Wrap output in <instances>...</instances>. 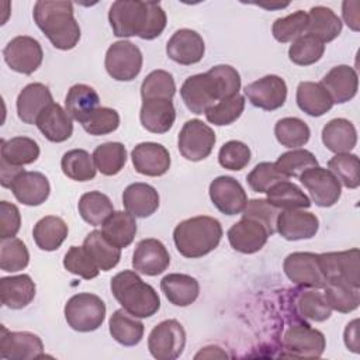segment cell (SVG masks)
<instances>
[{
    "label": "cell",
    "mask_w": 360,
    "mask_h": 360,
    "mask_svg": "<svg viewBox=\"0 0 360 360\" xmlns=\"http://www.w3.org/2000/svg\"><path fill=\"white\" fill-rule=\"evenodd\" d=\"M32 17L38 28L51 44L60 51L73 49L80 39V27L70 1L39 0L34 6Z\"/></svg>",
    "instance_id": "1"
},
{
    "label": "cell",
    "mask_w": 360,
    "mask_h": 360,
    "mask_svg": "<svg viewBox=\"0 0 360 360\" xmlns=\"http://www.w3.org/2000/svg\"><path fill=\"white\" fill-rule=\"evenodd\" d=\"M221 222L212 217L198 215L181 221L173 231V240L179 253L197 259L212 252L221 242Z\"/></svg>",
    "instance_id": "2"
},
{
    "label": "cell",
    "mask_w": 360,
    "mask_h": 360,
    "mask_svg": "<svg viewBox=\"0 0 360 360\" xmlns=\"http://www.w3.org/2000/svg\"><path fill=\"white\" fill-rule=\"evenodd\" d=\"M111 292L118 304L136 318H149L160 308L156 290L132 270L120 271L111 278Z\"/></svg>",
    "instance_id": "3"
},
{
    "label": "cell",
    "mask_w": 360,
    "mask_h": 360,
    "mask_svg": "<svg viewBox=\"0 0 360 360\" xmlns=\"http://www.w3.org/2000/svg\"><path fill=\"white\" fill-rule=\"evenodd\" d=\"M65 319L77 332L98 329L105 318L104 301L91 292H79L70 297L65 305Z\"/></svg>",
    "instance_id": "4"
},
{
    "label": "cell",
    "mask_w": 360,
    "mask_h": 360,
    "mask_svg": "<svg viewBox=\"0 0 360 360\" xmlns=\"http://www.w3.org/2000/svg\"><path fill=\"white\" fill-rule=\"evenodd\" d=\"M149 20V1L117 0L108 11V21L115 37L142 38Z\"/></svg>",
    "instance_id": "5"
},
{
    "label": "cell",
    "mask_w": 360,
    "mask_h": 360,
    "mask_svg": "<svg viewBox=\"0 0 360 360\" xmlns=\"http://www.w3.org/2000/svg\"><path fill=\"white\" fill-rule=\"evenodd\" d=\"M318 262L326 281L346 283L360 288V252L357 248L319 253Z\"/></svg>",
    "instance_id": "6"
},
{
    "label": "cell",
    "mask_w": 360,
    "mask_h": 360,
    "mask_svg": "<svg viewBox=\"0 0 360 360\" xmlns=\"http://www.w3.org/2000/svg\"><path fill=\"white\" fill-rule=\"evenodd\" d=\"M214 129L201 120H188L179 132L177 148L181 156L190 162H200L210 156L215 145Z\"/></svg>",
    "instance_id": "7"
},
{
    "label": "cell",
    "mask_w": 360,
    "mask_h": 360,
    "mask_svg": "<svg viewBox=\"0 0 360 360\" xmlns=\"http://www.w3.org/2000/svg\"><path fill=\"white\" fill-rule=\"evenodd\" d=\"M142 52L129 41H117L105 52L104 66L107 73L118 82L134 80L142 69Z\"/></svg>",
    "instance_id": "8"
},
{
    "label": "cell",
    "mask_w": 360,
    "mask_h": 360,
    "mask_svg": "<svg viewBox=\"0 0 360 360\" xmlns=\"http://www.w3.org/2000/svg\"><path fill=\"white\" fill-rule=\"evenodd\" d=\"M186 346V330L176 319L158 323L149 333L148 349L158 360H174L180 357Z\"/></svg>",
    "instance_id": "9"
},
{
    "label": "cell",
    "mask_w": 360,
    "mask_h": 360,
    "mask_svg": "<svg viewBox=\"0 0 360 360\" xmlns=\"http://www.w3.org/2000/svg\"><path fill=\"white\" fill-rule=\"evenodd\" d=\"M281 346L288 356L321 357L326 342L321 330L311 328L305 322L290 325L281 338Z\"/></svg>",
    "instance_id": "10"
},
{
    "label": "cell",
    "mask_w": 360,
    "mask_h": 360,
    "mask_svg": "<svg viewBox=\"0 0 360 360\" xmlns=\"http://www.w3.org/2000/svg\"><path fill=\"white\" fill-rule=\"evenodd\" d=\"M6 63L14 72L22 75L34 73L42 63L44 52L41 44L28 35H18L13 38L3 49Z\"/></svg>",
    "instance_id": "11"
},
{
    "label": "cell",
    "mask_w": 360,
    "mask_h": 360,
    "mask_svg": "<svg viewBox=\"0 0 360 360\" xmlns=\"http://www.w3.org/2000/svg\"><path fill=\"white\" fill-rule=\"evenodd\" d=\"M298 179L318 207H332L340 198V183L329 169L315 166L305 170Z\"/></svg>",
    "instance_id": "12"
},
{
    "label": "cell",
    "mask_w": 360,
    "mask_h": 360,
    "mask_svg": "<svg viewBox=\"0 0 360 360\" xmlns=\"http://www.w3.org/2000/svg\"><path fill=\"white\" fill-rule=\"evenodd\" d=\"M285 276L297 285L323 288L326 280L319 267L318 255L312 252L290 253L283 263Z\"/></svg>",
    "instance_id": "13"
},
{
    "label": "cell",
    "mask_w": 360,
    "mask_h": 360,
    "mask_svg": "<svg viewBox=\"0 0 360 360\" xmlns=\"http://www.w3.org/2000/svg\"><path fill=\"white\" fill-rule=\"evenodd\" d=\"M180 96L186 107L194 114H205L219 100L218 90L208 72L188 76L180 87Z\"/></svg>",
    "instance_id": "14"
},
{
    "label": "cell",
    "mask_w": 360,
    "mask_h": 360,
    "mask_svg": "<svg viewBox=\"0 0 360 360\" xmlns=\"http://www.w3.org/2000/svg\"><path fill=\"white\" fill-rule=\"evenodd\" d=\"M245 94L255 107L273 111L285 103L287 84L283 77L267 75L249 83L245 87Z\"/></svg>",
    "instance_id": "15"
},
{
    "label": "cell",
    "mask_w": 360,
    "mask_h": 360,
    "mask_svg": "<svg viewBox=\"0 0 360 360\" xmlns=\"http://www.w3.org/2000/svg\"><path fill=\"white\" fill-rule=\"evenodd\" d=\"M0 356L8 360H32L44 357L41 338L31 332H11L1 326Z\"/></svg>",
    "instance_id": "16"
},
{
    "label": "cell",
    "mask_w": 360,
    "mask_h": 360,
    "mask_svg": "<svg viewBox=\"0 0 360 360\" xmlns=\"http://www.w3.org/2000/svg\"><path fill=\"white\" fill-rule=\"evenodd\" d=\"M208 193L212 204L225 215L240 214L248 204L246 191L242 184L231 176H219L214 179Z\"/></svg>",
    "instance_id": "17"
},
{
    "label": "cell",
    "mask_w": 360,
    "mask_h": 360,
    "mask_svg": "<svg viewBox=\"0 0 360 360\" xmlns=\"http://www.w3.org/2000/svg\"><path fill=\"white\" fill-rule=\"evenodd\" d=\"M170 264V255L166 246L155 239H142L132 255L134 270L145 276H158Z\"/></svg>",
    "instance_id": "18"
},
{
    "label": "cell",
    "mask_w": 360,
    "mask_h": 360,
    "mask_svg": "<svg viewBox=\"0 0 360 360\" xmlns=\"http://www.w3.org/2000/svg\"><path fill=\"white\" fill-rule=\"evenodd\" d=\"M205 52L202 37L190 28L177 30L166 44L167 56L180 65L198 63Z\"/></svg>",
    "instance_id": "19"
},
{
    "label": "cell",
    "mask_w": 360,
    "mask_h": 360,
    "mask_svg": "<svg viewBox=\"0 0 360 360\" xmlns=\"http://www.w3.org/2000/svg\"><path fill=\"white\" fill-rule=\"evenodd\" d=\"M319 229V219L315 214L297 210H283L278 214L276 232H278L287 240L311 239Z\"/></svg>",
    "instance_id": "20"
},
{
    "label": "cell",
    "mask_w": 360,
    "mask_h": 360,
    "mask_svg": "<svg viewBox=\"0 0 360 360\" xmlns=\"http://www.w3.org/2000/svg\"><path fill=\"white\" fill-rule=\"evenodd\" d=\"M131 159L135 170L143 176H163L170 169L169 150L158 142H141L132 152Z\"/></svg>",
    "instance_id": "21"
},
{
    "label": "cell",
    "mask_w": 360,
    "mask_h": 360,
    "mask_svg": "<svg viewBox=\"0 0 360 360\" xmlns=\"http://www.w3.org/2000/svg\"><path fill=\"white\" fill-rule=\"evenodd\" d=\"M269 233L266 228L249 218H242L228 229L229 245L240 253L252 255L259 252L267 242Z\"/></svg>",
    "instance_id": "22"
},
{
    "label": "cell",
    "mask_w": 360,
    "mask_h": 360,
    "mask_svg": "<svg viewBox=\"0 0 360 360\" xmlns=\"http://www.w3.org/2000/svg\"><path fill=\"white\" fill-rule=\"evenodd\" d=\"M18 202L37 207L45 202L51 193V186L45 174L39 172H21L10 186Z\"/></svg>",
    "instance_id": "23"
},
{
    "label": "cell",
    "mask_w": 360,
    "mask_h": 360,
    "mask_svg": "<svg viewBox=\"0 0 360 360\" xmlns=\"http://www.w3.org/2000/svg\"><path fill=\"white\" fill-rule=\"evenodd\" d=\"M139 120L142 127L152 134L167 132L176 120L173 101L169 98L142 100Z\"/></svg>",
    "instance_id": "24"
},
{
    "label": "cell",
    "mask_w": 360,
    "mask_h": 360,
    "mask_svg": "<svg viewBox=\"0 0 360 360\" xmlns=\"http://www.w3.org/2000/svg\"><path fill=\"white\" fill-rule=\"evenodd\" d=\"M53 103L52 93L42 83L27 84L17 97V115L24 124H35L38 115Z\"/></svg>",
    "instance_id": "25"
},
{
    "label": "cell",
    "mask_w": 360,
    "mask_h": 360,
    "mask_svg": "<svg viewBox=\"0 0 360 360\" xmlns=\"http://www.w3.org/2000/svg\"><path fill=\"white\" fill-rule=\"evenodd\" d=\"M322 86L329 93L333 104H343L350 101L359 87L356 70L349 65H338L332 68L322 79Z\"/></svg>",
    "instance_id": "26"
},
{
    "label": "cell",
    "mask_w": 360,
    "mask_h": 360,
    "mask_svg": "<svg viewBox=\"0 0 360 360\" xmlns=\"http://www.w3.org/2000/svg\"><path fill=\"white\" fill-rule=\"evenodd\" d=\"M35 125L51 142H65L72 136V117L58 103L49 104L37 118Z\"/></svg>",
    "instance_id": "27"
},
{
    "label": "cell",
    "mask_w": 360,
    "mask_h": 360,
    "mask_svg": "<svg viewBox=\"0 0 360 360\" xmlns=\"http://www.w3.org/2000/svg\"><path fill=\"white\" fill-rule=\"evenodd\" d=\"M35 283L28 274L0 278L1 304L11 309L25 308L35 297Z\"/></svg>",
    "instance_id": "28"
},
{
    "label": "cell",
    "mask_w": 360,
    "mask_h": 360,
    "mask_svg": "<svg viewBox=\"0 0 360 360\" xmlns=\"http://www.w3.org/2000/svg\"><path fill=\"white\" fill-rule=\"evenodd\" d=\"M125 210L138 218L150 217L159 207V194L146 183H132L122 193Z\"/></svg>",
    "instance_id": "29"
},
{
    "label": "cell",
    "mask_w": 360,
    "mask_h": 360,
    "mask_svg": "<svg viewBox=\"0 0 360 360\" xmlns=\"http://www.w3.org/2000/svg\"><path fill=\"white\" fill-rule=\"evenodd\" d=\"M160 288L166 298L176 307H187L193 304L200 294L198 281L183 273H170L160 281Z\"/></svg>",
    "instance_id": "30"
},
{
    "label": "cell",
    "mask_w": 360,
    "mask_h": 360,
    "mask_svg": "<svg viewBox=\"0 0 360 360\" xmlns=\"http://www.w3.org/2000/svg\"><path fill=\"white\" fill-rule=\"evenodd\" d=\"M322 142L330 152L349 153L357 143V131L346 118H333L322 129Z\"/></svg>",
    "instance_id": "31"
},
{
    "label": "cell",
    "mask_w": 360,
    "mask_h": 360,
    "mask_svg": "<svg viewBox=\"0 0 360 360\" xmlns=\"http://www.w3.org/2000/svg\"><path fill=\"white\" fill-rule=\"evenodd\" d=\"M100 104V97L97 91L87 84L77 83L68 90L65 97V110L72 117V120L83 124Z\"/></svg>",
    "instance_id": "32"
},
{
    "label": "cell",
    "mask_w": 360,
    "mask_h": 360,
    "mask_svg": "<svg viewBox=\"0 0 360 360\" xmlns=\"http://www.w3.org/2000/svg\"><path fill=\"white\" fill-rule=\"evenodd\" d=\"M295 98L300 110L311 117H321L333 107V101L322 83L301 82Z\"/></svg>",
    "instance_id": "33"
},
{
    "label": "cell",
    "mask_w": 360,
    "mask_h": 360,
    "mask_svg": "<svg viewBox=\"0 0 360 360\" xmlns=\"http://www.w3.org/2000/svg\"><path fill=\"white\" fill-rule=\"evenodd\" d=\"M104 238L114 246L122 249L132 243L136 235V221L128 211H114L103 224Z\"/></svg>",
    "instance_id": "34"
},
{
    "label": "cell",
    "mask_w": 360,
    "mask_h": 360,
    "mask_svg": "<svg viewBox=\"0 0 360 360\" xmlns=\"http://www.w3.org/2000/svg\"><path fill=\"white\" fill-rule=\"evenodd\" d=\"M307 34L321 39L323 44L333 41L342 31V21L338 14L325 6H315L307 13Z\"/></svg>",
    "instance_id": "35"
},
{
    "label": "cell",
    "mask_w": 360,
    "mask_h": 360,
    "mask_svg": "<svg viewBox=\"0 0 360 360\" xmlns=\"http://www.w3.org/2000/svg\"><path fill=\"white\" fill-rule=\"evenodd\" d=\"M110 335L122 346H135L143 338V323L124 308L112 312L108 321Z\"/></svg>",
    "instance_id": "36"
},
{
    "label": "cell",
    "mask_w": 360,
    "mask_h": 360,
    "mask_svg": "<svg viewBox=\"0 0 360 360\" xmlns=\"http://www.w3.org/2000/svg\"><path fill=\"white\" fill-rule=\"evenodd\" d=\"M68 225L60 217L48 215L41 218L32 229V236L41 250L52 252L60 248L68 238Z\"/></svg>",
    "instance_id": "37"
},
{
    "label": "cell",
    "mask_w": 360,
    "mask_h": 360,
    "mask_svg": "<svg viewBox=\"0 0 360 360\" xmlns=\"http://www.w3.org/2000/svg\"><path fill=\"white\" fill-rule=\"evenodd\" d=\"M83 248L90 255V257L94 260V263L98 266L101 271H108L114 269L120 259H121V249L110 243L101 231H91L84 242Z\"/></svg>",
    "instance_id": "38"
},
{
    "label": "cell",
    "mask_w": 360,
    "mask_h": 360,
    "mask_svg": "<svg viewBox=\"0 0 360 360\" xmlns=\"http://www.w3.org/2000/svg\"><path fill=\"white\" fill-rule=\"evenodd\" d=\"M1 160L13 166L31 165L39 158L38 143L28 136H14L1 139Z\"/></svg>",
    "instance_id": "39"
},
{
    "label": "cell",
    "mask_w": 360,
    "mask_h": 360,
    "mask_svg": "<svg viewBox=\"0 0 360 360\" xmlns=\"http://www.w3.org/2000/svg\"><path fill=\"white\" fill-rule=\"evenodd\" d=\"M267 201L278 210H297L308 208L311 200L307 194L294 183L281 180L267 190Z\"/></svg>",
    "instance_id": "40"
},
{
    "label": "cell",
    "mask_w": 360,
    "mask_h": 360,
    "mask_svg": "<svg viewBox=\"0 0 360 360\" xmlns=\"http://www.w3.org/2000/svg\"><path fill=\"white\" fill-rule=\"evenodd\" d=\"M80 217L90 225L98 226L114 212V205L108 195L101 191L84 193L77 204Z\"/></svg>",
    "instance_id": "41"
},
{
    "label": "cell",
    "mask_w": 360,
    "mask_h": 360,
    "mask_svg": "<svg viewBox=\"0 0 360 360\" xmlns=\"http://www.w3.org/2000/svg\"><path fill=\"white\" fill-rule=\"evenodd\" d=\"M323 297L332 309L349 314L359 308L360 288L346 283L326 281L323 285Z\"/></svg>",
    "instance_id": "42"
},
{
    "label": "cell",
    "mask_w": 360,
    "mask_h": 360,
    "mask_svg": "<svg viewBox=\"0 0 360 360\" xmlns=\"http://www.w3.org/2000/svg\"><path fill=\"white\" fill-rule=\"evenodd\" d=\"M93 160L101 174L115 176L127 163V149L121 142H105L94 149Z\"/></svg>",
    "instance_id": "43"
},
{
    "label": "cell",
    "mask_w": 360,
    "mask_h": 360,
    "mask_svg": "<svg viewBox=\"0 0 360 360\" xmlns=\"http://www.w3.org/2000/svg\"><path fill=\"white\" fill-rule=\"evenodd\" d=\"M62 172L66 177L75 181H89L96 176V165L93 155L84 149L68 150L60 160Z\"/></svg>",
    "instance_id": "44"
},
{
    "label": "cell",
    "mask_w": 360,
    "mask_h": 360,
    "mask_svg": "<svg viewBox=\"0 0 360 360\" xmlns=\"http://www.w3.org/2000/svg\"><path fill=\"white\" fill-rule=\"evenodd\" d=\"M274 135L283 146L297 149L309 141L311 129L302 120L297 117H285L278 120L274 125Z\"/></svg>",
    "instance_id": "45"
},
{
    "label": "cell",
    "mask_w": 360,
    "mask_h": 360,
    "mask_svg": "<svg viewBox=\"0 0 360 360\" xmlns=\"http://www.w3.org/2000/svg\"><path fill=\"white\" fill-rule=\"evenodd\" d=\"M325 52V44L311 34H302L292 41L288 49V58L292 63L300 66H309L316 63Z\"/></svg>",
    "instance_id": "46"
},
{
    "label": "cell",
    "mask_w": 360,
    "mask_h": 360,
    "mask_svg": "<svg viewBox=\"0 0 360 360\" xmlns=\"http://www.w3.org/2000/svg\"><path fill=\"white\" fill-rule=\"evenodd\" d=\"M295 307L300 316L315 322H323L332 314V308L326 302L323 292H319L318 288L301 291L295 300Z\"/></svg>",
    "instance_id": "47"
},
{
    "label": "cell",
    "mask_w": 360,
    "mask_h": 360,
    "mask_svg": "<svg viewBox=\"0 0 360 360\" xmlns=\"http://www.w3.org/2000/svg\"><path fill=\"white\" fill-rule=\"evenodd\" d=\"M274 165L277 170L288 179L300 177L305 170L318 166V160L312 152L297 148L281 153Z\"/></svg>",
    "instance_id": "48"
},
{
    "label": "cell",
    "mask_w": 360,
    "mask_h": 360,
    "mask_svg": "<svg viewBox=\"0 0 360 360\" xmlns=\"http://www.w3.org/2000/svg\"><path fill=\"white\" fill-rule=\"evenodd\" d=\"M30 262V253L25 243L18 238L1 239L0 242V267L3 271L14 273L25 269Z\"/></svg>",
    "instance_id": "49"
},
{
    "label": "cell",
    "mask_w": 360,
    "mask_h": 360,
    "mask_svg": "<svg viewBox=\"0 0 360 360\" xmlns=\"http://www.w3.org/2000/svg\"><path fill=\"white\" fill-rule=\"evenodd\" d=\"M176 93V83L173 75L158 69L150 72L142 82L141 96L142 100L150 98H169L172 100Z\"/></svg>",
    "instance_id": "50"
},
{
    "label": "cell",
    "mask_w": 360,
    "mask_h": 360,
    "mask_svg": "<svg viewBox=\"0 0 360 360\" xmlns=\"http://www.w3.org/2000/svg\"><path fill=\"white\" fill-rule=\"evenodd\" d=\"M328 169L335 174L340 184L347 188H357L360 186L359 158L353 153L335 155L328 162Z\"/></svg>",
    "instance_id": "51"
},
{
    "label": "cell",
    "mask_w": 360,
    "mask_h": 360,
    "mask_svg": "<svg viewBox=\"0 0 360 360\" xmlns=\"http://www.w3.org/2000/svg\"><path fill=\"white\" fill-rule=\"evenodd\" d=\"M245 110V98L239 93L219 100V103L214 104L211 108L207 110L205 118L208 122L214 125H229L235 122Z\"/></svg>",
    "instance_id": "52"
},
{
    "label": "cell",
    "mask_w": 360,
    "mask_h": 360,
    "mask_svg": "<svg viewBox=\"0 0 360 360\" xmlns=\"http://www.w3.org/2000/svg\"><path fill=\"white\" fill-rule=\"evenodd\" d=\"M308 15L305 11L298 10L273 22L271 32L278 42H292L307 31Z\"/></svg>",
    "instance_id": "53"
},
{
    "label": "cell",
    "mask_w": 360,
    "mask_h": 360,
    "mask_svg": "<svg viewBox=\"0 0 360 360\" xmlns=\"http://www.w3.org/2000/svg\"><path fill=\"white\" fill-rule=\"evenodd\" d=\"M65 269L82 278L91 280L98 276L100 269L83 246H70L63 257Z\"/></svg>",
    "instance_id": "54"
},
{
    "label": "cell",
    "mask_w": 360,
    "mask_h": 360,
    "mask_svg": "<svg viewBox=\"0 0 360 360\" xmlns=\"http://www.w3.org/2000/svg\"><path fill=\"white\" fill-rule=\"evenodd\" d=\"M242 218H249L253 219L259 224H262L269 235H273L276 232V225H277V218H278V208L271 205L267 200L264 198H255L248 201L245 210L242 211Z\"/></svg>",
    "instance_id": "55"
},
{
    "label": "cell",
    "mask_w": 360,
    "mask_h": 360,
    "mask_svg": "<svg viewBox=\"0 0 360 360\" xmlns=\"http://www.w3.org/2000/svg\"><path fill=\"white\" fill-rule=\"evenodd\" d=\"M208 75L215 83L219 100L232 97L239 93L240 76L235 68L229 65H217L208 70Z\"/></svg>",
    "instance_id": "56"
},
{
    "label": "cell",
    "mask_w": 360,
    "mask_h": 360,
    "mask_svg": "<svg viewBox=\"0 0 360 360\" xmlns=\"http://www.w3.org/2000/svg\"><path fill=\"white\" fill-rule=\"evenodd\" d=\"M82 127L90 135H107L120 127V115L114 108L98 107Z\"/></svg>",
    "instance_id": "57"
},
{
    "label": "cell",
    "mask_w": 360,
    "mask_h": 360,
    "mask_svg": "<svg viewBox=\"0 0 360 360\" xmlns=\"http://www.w3.org/2000/svg\"><path fill=\"white\" fill-rule=\"evenodd\" d=\"M250 149L240 141L225 142L218 152V162L228 170H242L250 162Z\"/></svg>",
    "instance_id": "58"
},
{
    "label": "cell",
    "mask_w": 360,
    "mask_h": 360,
    "mask_svg": "<svg viewBox=\"0 0 360 360\" xmlns=\"http://www.w3.org/2000/svg\"><path fill=\"white\" fill-rule=\"evenodd\" d=\"M287 180L284 174H281L276 165L271 162H262L256 165L252 172L246 176V181L249 187L256 193H267V190L276 183Z\"/></svg>",
    "instance_id": "59"
},
{
    "label": "cell",
    "mask_w": 360,
    "mask_h": 360,
    "mask_svg": "<svg viewBox=\"0 0 360 360\" xmlns=\"http://www.w3.org/2000/svg\"><path fill=\"white\" fill-rule=\"evenodd\" d=\"M21 228V215L17 205L1 201L0 202V238H14Z\"/></svg>",
    "instance_id": "60"
},
{
    "label": "cell",
    "mask_w": 360,
    "mask_h": 360,
    "mask_svg": "<svg viewBox=\"0 0 360 360\" xmlns=\"http://www.w3.org/2000/svg\"><path fill=\"white\" fill-rule=\"evenodd\" d=\"M346 347L353 353H360V338H359V319H353L345 328L343 333Z\"/></svg>",
    "instance_id": "61"
},
{
    "label": "cell",
    "mask_w": 360,
    "mask_h": 360,
    "mask_svg": "<svg viewBox=\"0 0 360 360\" xmlns=\"http://www.w3.org/2000/svg\"><path fill=\"white\" fill-rule=\"evenodd\" d=\"M359 1H343L342 4V14L345 22L352 28L353 31L360 30V22H359Z\"/></svg>",
    "instance_id": "62"
},
{
    "label": "cell",
    "mask_w": 360,
    "mask_h": 360,
    "mask_svg": "<svg viewBox=\"0 0 360 360\" xmlns=\"http://www.w3.org/2000/svg\"><path fill=\"white\" fill-rule=\"evenodd\" d=\"M24 172L22 166H13V165H8L7 162L1 160V166H0V183L4 188H10L11 183L14 181V179L21 173Z\"/></svg>",
    "instance_id": "63"
},
{
    "label": "cell",
    "mask_w": 360,
    "mask_h": 360,
    "mask_svg": "<svg viewBox=\"0 0 360 360\" xmlns=\"http://www.w3.org/2000/svg\"><path fill=\"white\" fill-rule=\"evenodd\" d=\"M259 6H260V7H264V8H270V10H273V8H284V7H287V6H288V3H274V4H264V3H259Z\"/></svg>",
    "instance_id": "64"
}]
</instances>
